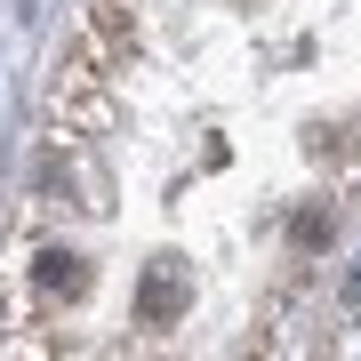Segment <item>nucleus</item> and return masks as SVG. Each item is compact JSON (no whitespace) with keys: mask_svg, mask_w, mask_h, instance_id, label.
Here are the masks:
<instances>
[{"mask_svg":"<svg viewBox=\"0 0 361 361\" xmlns=\"http://www.w3.org/2000/svg\"><path fill=\"white\" fill-rule=\"evenodd\" d=\"M185 305H193V265L153 257V265H145V289H137V322H145V329H169Z\"/></svg>","mask_w":361,"mask_h":361,"instance_id":"obj_1","label":"nucleus"},{"mask_svg":"<svg viewBox=\"0 0 361 361\" xmlns=\"http://www.w3.org/2000/svg\"><path fill=\"white\" fill-rule=\"evenodd\" d=\"M345 297H353V305H361V265H353V281H345Z\"/></svg>","mask_w":361,"mask_h":361,"instance_id":"obj_2","label":"nucleus"}]
</instances>
